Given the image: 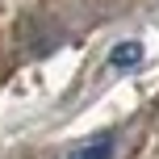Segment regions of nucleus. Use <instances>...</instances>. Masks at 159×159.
<instances>
[{
    "label": "nucleus",
    "mask_w": 159,
    "mask_h": 159,
    "mask_svg": "<svg viewBox=\"0 0 159 159\" xmlns=\"http://www.w3.org/2000/svg\"><path fill=\"white\" fill-rule=\"evenodd\" d=\"M67 159H113V138L96 134V138H88V143H80Z\"/></svg>",
    "instance_id": "nucleus-1"
},
{
    "label": "nucleus",
    "mask_w": 159,
    "mask_h": 159,
    "mask_svg": "<svg viewBox=\"0 0 159 159\" xmlns=\"http://www.w3.org/2000/svg\"><path fill=\"white\" fill-rule=\"evenodd\" d=\"M138 59H143V46H138V42H121V46H113L109 63L113 67H134Z\"/></svg>",
    "instance_id": "nucleus-2"
}]
</instances>
